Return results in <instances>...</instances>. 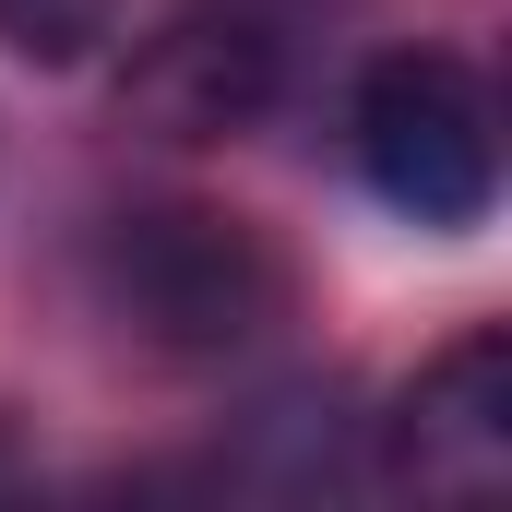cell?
Returning a JSON list of instances; mask_svg holds the SVG:
<instances>
[{
  "label": "cell",
  "mask_w": 512,
  "mask_h": 512,
  "mask_svg": "<svg viewBox=\"0 0 512 512\" xmlns=\"http://www.w3.org/2000/svg\"><path fill=\"white\" fill-rule=\"evenodd\" d=\"M346 143H358V179L382 191L405 227H489L501 203V96L477 60L453 48H393L358 72V108H346Z\"/></svg>",
  "instance_id": "7a4b0ae2"
},
{
  "label": "cell",
  "mask_w": 512,
  "mask_h": 512,
  "mask_svg": "<svg viewBox=\"0 0 512 512\" xmlns=\"http://www.w3.org/2000/svg\"><path fill=\"white\" fill-rule=\"evenodd\" d=\"M501 477H512V346L501 334H465L393 405V489H417V501H489Z\"/></svg>",
  "instance_id": "277c9868"
},
{
  "label": "cell",
  "mask_w": 512,
  "mask_h": 512,
  "mask_svg": "<svg viewBox=\"0 0 512 512\" xmlns=\"http://www.w3.org/2000/svg\"><path fill=\"white\" fill-rule=\"evenodd\" d=\"M96 286H108L120 334H143L155 358H239V346H262L286 322V262L215 203L120 215L108 251H96Z\"/></svg>",
  "instance_id": "6da1fadb"
},
{
  "label": "cell",
  "mask_w": 512,
  "mask_h": 512,
  "mask_svg": "<svg viewBox=\"0 0 512 512\" xmlns=\"http://www.w3.org/2000/svg\"><path fill=\"white\" fill-rule=\"evenodd\" d=\"M120 36V0H0V48L36 72H84Z\"/></svg>",
  "instance_id": "5b68a950"
},
{
  "label": "cell",
  "mask_w": 512,
  "mask_h": 512,
  "mask_svg": "<svg viewBox=\"0 0 512 512\" xmlns=\"http://www.w3.org/2000/svg\"><path fill=\"white\" fill-rule=\"evenodd\" d=\"M286 96V36L262 24L251 0L227 12H179L167 36L131 48V120L167 131V143H227Z\"/></svg>",
  "instance_id": "3957f363"
}]
</instances>
